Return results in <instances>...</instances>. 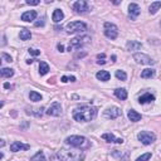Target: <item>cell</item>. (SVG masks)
Here are the masks:
<instances>
[{
	"instance_id": "6da1fadb",
	"label": "cell",
	"mask_w": 161,
	"mask_h": 161,
	"mask_svg": "<svg viewBox=\"0 0 161 161\" xmlns=\"http://www.w3.org/2000/svg\"><path fill=\"white\" fill-rule=\"evenodd\" d=\"M97 116V108L91 106H82L73 111V118L77 122H88Z\"/></svg>"
},
{
	"instance_id": "7a4b0ae2",
	"label": "cell",
	"mask_w": 161,
	"mask_h": 161,
	"mask_svg": "<svg viewBox=\"0 0 161 161\" xmlns=\"http://www.w3.org/2000/svg\"><path fill=\"white\" fill-rule=\"evenodd\" d=\"M57 157L61 161H82L84 160V154L83 151L61 149L57 152Z\"/></svg>"
},
{
	"instance_id": "3957f363",
	"label": "cell",
	"mask_w": 161,
	"mask_h": 161,
	"mask_svg": "<svg viewBox=\"0 0 161 161\" xmlns=\"http://www.w3.org/2000/svg\"><path fill=\"white\" fill-rule=\"evenodd\" d=\"M65 143L69 146H73V147H89V142L86 137L83 136H78V135H73V136H69L65 139Z\"/></svg>"
},
{
	"instance_id": "277c9868",
	"label": "cell",
	"mask_w": 161,
	"mask_h": 161,
	"mask_svg": "<svg viewBox=\"0 0 161 161\" xmlns=\"http://www.w3.org/2000/svg\"><path fill=\"white\" fill-rule=\"evenodd\" d=\"M89 40H91V38H89L88 35H82V37L79 35V37H75V38H73V39L71 40L69 47H68V50L71 52V50H73V49H79V48H82L83 45L88 44Z\"/></svg>"
},
{
	"instance_id": "5b68a950",
	"label": "cell",
	"mask_w": 161,
	"mask_h": 161,
	"mask_svg": "<svg viewBox=\"0 0 161 161\" xmlns=\"http://www.w3.org/2000/svg\"><path fill=\"white\" fill-rule=\"evenodd\" d=\"M137 139L143 145H151V143H154L155 140H156V136L154 132H150V131H141L139 132L137 135Z\"/></svg>"
},
{
	"instance_id": "8992f818",
	"label": "cell",
	"mask_w": 161,
	"mask_h": 161,
	"mask_svg": "<svg viewBox=\"0 0 161 161\" xmlns=\"http://www.w3.org/2000/svg\"><path fill=\"white\" fill-rule=\"evenodd\" d=\"M87 30V24L83 22H71L67 25V32L69 33H83Z\"/></svg>"
},
{
	"instance_id": "52a82bcc",
	"label": "cell",
	"mask_w": 161,
	"mask_h": 161,
	"mask_svg": "<svg viewBox=\"0 0 161 161\" xmlns=\"http://www.w3.org/2000/svg\"><path fill=\"white\" fill-rule=\"evenodd\" d=\"M105 35L108 38V39H116L117 35H118V28L113 23H109V22H106L105 25Z\"/></svg>"
},
{
	"instance_id": "ba28073f",
	"label": "cell",
	"mask_w": 161,
	"mask_h": 161,
	"mask_svg": "<svg viewBox=\"0 0 161 161\" xmlns=\"http://www.w3.org/2000/svg\"><path fill=\"white\" fill-rule=\"evenodd\" d=\"M133 59L136 61V63L139 64H143V65H151L155 64V61L152 58H150L147 54L145 53H135L133 54Z\"/></svg>"
},
{
	"instance_id": "9c48e42d",
	"label": "cell",
	"mask_w": 161,
	"mask_h": 161,
	"mask_svg": "<svg viewBox=\"0 0 161 161\" xmlns=\"http://www.w3.org/2000/svg\"><path fill=\"white\" fill-rule=\"evenodd\" d=\"M47 115L52 117H58L62 115V106L59 102H53L47 109Z\"/></svg>"
},
{
	"instance_id": "30bf717a",
	"label": "cell",
	"mask_w": 161,
	"mask_h": 161,
	"mask_svg": "<svg viewBox=\"0 0 161 161\" xmlns=\"http://www.w3.org/2000/svg\"><path fill=\"white\" fill-rule=\"evenodd\" d=\"M73 10L77 13V14H83V13H87L89 10V6L88 3L84 2V0H78L73 4Z\"/></svg>"
},
{
	"instance_id": "8fae6325",
	"label": "cell",
	"mask_w": 161,
	"mask_h": 161,
	"mask_svg": "<svg viewBox=\"0 0 161 161\" xmlns=\"http://www.w3.org/2000/svg\"><path fill=\"white\" fill-rule=\"evenodd\" d=\"M121 109L118 108V107H109V108H107L106 111H105V117H107V118H111V120H115V118H117V117H120L121 116Z\"/></svg>"
},
{
	"instance_id": "7c38bea8",
	"label": "cell",
	"mask_w": 161,
	"mask_h": 161,
	"mask_svg": "<svg viewBox=\"0 0 161 161\" xmlns=\"http://www.w3.org/2000/svg\"><path fill=\"white\" fill-rule=\"evenodd\" d=\"M140 12H141V9H140L139 4L131 3V4L129 5V16L131 18V20H135V19H136L137 16L140 15Z\"/></svg>"
},
{
	"instance_id": "4fadbf2b",
	"label": "cell",
	"mask_w": 161,
	"mask_h": 161,
	"mask_svg": "<svg viewBox=\"0 0 161 161\" xmlns=\"http://www.w3.org/2000/svg\"><path fill=\"white\" fill-rule=\"evenodd\" d=\"M30 146L25 145V143H22L20 141H15L10 145V151L13 152H18V151H23V150H29Z\"/></svg>"
},
{
	"instance_id": "5bb4252c",
	"label": "cell",
	"mask_w": 161,
	"mask_h": 161,
	"mask_svg": "<svg viewBox=\"0 0 161 161\" xmlns=\"http://www.w3.org/2000/svg\"><path fill=\"white\" fill-rule=\"evenodd\" d=\"M102 139L109 143H123V139H116L115 135L108 132V133H103L102 135Z\"/></svg>"
},
{
	"instance_id": "9a60e30c",
	"label": "cell",
	"mask_w": 161,
	"mask_h": 161,
	"mask_svg": "<svg viewBox=\"0 0 161 161\" xmlns=\"http://www.w3.org/2000/svg\"><path fill=\"white\" fill-rule=\"evenodd\" d=\"M155 101V96L151 95V93H145L139 98V103L140 105H146V103H151Z\"/></svg>"
},
{
	"instance_id": "2e32d148",
	"label": "cell",
	"mask_w": 161,
	"mask_h": 161,
	"mask_svg": "<svg viewBox=\"0 0 161 161\" xmlns=\"http://www.w3.org/2000/svg\"><path fill=\"white\" fill-rule=\"evenodd\" d=\"M37 19V12L35 10H29V12H25L22 15V20L23 22H33Z\"/></svg>"
},
{
	"instance_id": "e0dca14e",
	"label": "cell",
	"mask_w": 161,
	"mask_h": 161,
	"mask_svg": "<svg viewBox=\"0 0 161 161\" xmlns=\"http://www.w3.org/2000/svg\"><path fill=\"white\" fill-rule=\"evenodd\" d=\"M141 47H142V44L140 43V42H136V40H129L127 42V44H126V48H127V50H139V49H141Z\"/></svg>"
},
{
	"instance_id": "ac0fdd59",
	"label": "cell",
	"mask_w": 161,
	"mask_h": 161,
	"mask_svg": "<svg viewBox=\"0 0 161 161\" xmlns=\"http://www.w3.org/2000/svg\"><path fill=\"white\" fill-rule=\"evenodd\" d=\"M127 117H129V120L131 122H139L141 120V115L135 111V109H130V111L127 112Z\"/></svg>"
},
{
	"instance_id": "d6986e66",
	"label": "cell",
	"mask_w": 161,
	"mask_h": 161,
	"mask_svg": "<svg viewBox=\"0 0 161 161\" xmlns=\"http://www.w3.org/2000/svg\"><path fill=\"white\" fill-rule=\"evenodd\" d=\"M96 77L101 82H107V81H109V78H111V74H109V72H107V71H99V72H97Z\"/></svg>"
},
{
	"instance_id": "ffe728a7",
	"label": "cell",
	"mask_w": 161,
	"mask_h": 161,
	"mask_svg": "<svg viewBox=\"0 0 161 161\" xmlns=\"http://www.w3.org/2000/svg\"><path fill=\"white\" fill-rule=\"evenodd\" d=\"M64 18V13L61 10V9H55L54 13H53V16H52V19L54 23H59L61 20H63Z\"/></svg>"
},
{
	"instance_id": "44dd1931",
	"label": "cell",
	"mask_w": 161,
	"mask_h": 161,
	"mask_svg": "<svg viewBox=\"0 0 161 161\" xmlns=\"http://www.w3.org/2000/svg\"><path fill=\"white\" fill-rule=\"evenodd\" d=\"M115 96L118 98V99H121V101H125L127 98V91L125 88H117L115 89Z\"/></svg>"
},
{
	"instance_id": "7402d4cb",
	"label": "cell",
	"mask_w": 161,
	"mask_h": 161,
	"mask_svg": "<svg viewBox=\"0 0 161 161\" xmlns=\"http://www.w3.org/2000/svg\"><path fill=\"white\" fill-rule=\"evenodd\" d=\"M0 75H2L3 78H10V77H13L14 75V69H12V68H2L0 69Z\"/></svg>"
},
{
	"instance_id": "603a6c76",
	"label": "cell",
	"mask_w": 161,
	"mask_h": 161,
	"mask_svg": "<svg viewBox=\"0 0 161 161\" xmlns=\"http://www.w3.org/2000/svg\"><path fill=\"white\" fill-rule=\"evenodd\" d=\"M19 38H20L22 40H29V39L32 38L30 30H28V29H22V30L19 32Z\"/></svg>"
},
{
	"instance_id": "cb8c5ba5",
	"label": "cell",
	"mask_w": 161,
	"mask_h": 161,
	"mask_svg": "<svg viewBox=\"0 0 161 161\" xmlns=\"http://www.w3.org/2000/svg\"><path fill=\"white\" fill-rule=\"evenodd\" d=\"M161 8V2H155V3H151V5H150V8H149V12H150V14H156L157 13V10Z\"/></svg>"
},
{
	"instance_id": "d4e9b609",
	"label": "cell",
	"mask_w": 161,
	"mask_h": 161,
	"mask_svg": "<svg viewBox=\"0 0 161 161\" xmlns=\"http://www.w3.org/2000/svg\"><path fill=\"white\" fill-rule=\"evenodd\" d=\"M141 77H142V78H152V77H155V71L151 69V68L143 69V71L141 72Z\"/></svg>"
},
{
	"instance_id": "484cf974",
	"label": "cell",
	"mask_w": 161,
	"mask_h": 161,
	"mask_svg": "<svg viewBox=\"0 0 161 161\" xmlns=\"http://www.w3.org/2000/svg\"><path fill=\"white\" fill-rule=\"evenodd\" d=\"M48 72H49V65H48V63L40 62L39 63V73H40V75H45Z\"/></svg>"
},
{
	"instance_id": "4316f807",
	"label": "cell",
	"mask_w": 161,
	"mask_h": 161,
	"mask_svg": "<svg viewBox=\"0 0 161 161\" xmlns=\"http://www.w3.org/2000/svg\"><path fill=\"white\" fill-rule=\"evenodd\" d=\"M29 98H30V101H33V102H38V101H42V95L35 91H32L29 93Z\"/></svg>"
},
{
	"instance_id": "83f0119b",
	"label": "cell",
	"mask_w": 161,
	"mask_h": 161,
	"mask_svg": "<svg viewBox=\"0 0 161 161\" xmlns=\"http://www.w3.org/2000/svg\"><path fill=\"white\" fill-rule=\"evenodd\" d=\"M30 161H47V159H45L44 154H43V151H39V152H37V154L32 157Z\"/></svg>"
},
{
	"instance_id": "f1b7e54d",
	"label": "cell",
	"mask_w": 161,
	"mask_h": 161,
	"mask_svg": "<svg viewBox=\"0 0 161 161\" xmlns=\"http://www.w3.org/2000/svg\"><path fill=\"white\" fill-rule=\"evenodd\" d=\"M116 78L117 79H120V81H126L127 79V74H126V72L125 71H121V69H118V71H116Z\"/></svg>"
},
{
	"instance_id": "f546056e",
	"label": "cell",
	"mask_w": 161,
	"mask_h": 161,
	"mask_svg": "<svg viewBox=\"0 0 161 161\" xmlns=\"http://www.w3.org/2000/svg\"><path fill=\"white\" fill-rule=\"evenodd\" d=\"M150 159H151V152H146V154H143L140 157H137L136 161H149Z\"/></svg>"
},
{
	"instance_id": "4dcf8cb0",
	"label": "cell",
	"mask_w": 161,
	"mask_h": 161,
	"mask_svg": "<svg viewBox=\"0 0 161 161\" xmlns=\"http://www.w3.org/2000/svg\"><path fill=\"white\" fill-rule=\"evenodd\" d=\"M75 82V77H74V75H69V77H68V75H63V77H62V82L63 83H67V82Z\"/></svg>"
},
{
	"instance_id": "1f68e13d",
	"label": "cell",
	"mask_w": 161,
	"mask_h": 161,
	"mask_svg": "<svg viewBox=\"0 0 161 161\" xmlns=\"http://www.w3.org/2000/svg\"><path fill=\"white\" fill-rule=\"evenodd\" d=\"M2 58H3V61L4 62H8V63H12L13 62V58L9 55V54H6V53H2Z\"/></svg>"
},
{
	"instance_id": "d6a6232c",
	"label": "cell",
	"mask_w": 161,
	"mask_h": 161,
	"mask_svg": "<svg viewBox=\"0 0 161 161\" xmlns=\"http://www.w3.org/2000/svg\"><path fill=\"white\" fill-rule=\"evenodd\" d=\"M28 52H29L32 55H34V57H37V55H39V54H40V50H38V49H33V48L28 49Z\"/></svg>"
},
{
	"instance_id": "836d02e7",
	"label": "cell",
	"mask_w": 161,
	"mask_h": 161,
	"mask_svg": "<svg viewBox=\"0 0 161 161\" xmlns=\"http://www.w3.org/2000/svg\"><path fill=\"white\" fill-rule=\"evenodd\" d=\"M43 111H44V108H43V107L37 108V109H35V112L33 113V115H34V116H37V117H40L42 115H43Z\"/></svg>"
},
{
	"instance_id": "e575fe53",
	"label": "cell",
	"mask_w": 161,
	"mask_h": 161,
	"mask_svg": "<svg viewBox=\"0 0 161 161\" xmlns=\"http://www.w3.org/2000/svg\"><path fill=\"white\" fill-rule=\"evenodd\" d=\"M27 4L35 6V5H39L40 4V0H27Z\"/></svg>"
},
{
	"instance_id": "d590c367",
	"label": "cell",
	"mask_w": 161,
	"mask_h": 161,
	"mask_svg": "<svg viewBox=\"0 0 161 161\" xmlns=\"http://www.w3.org/2000/svg\"><path fill=\"white\" fill-rule=\"evenodd\" d=\"M44 24H45V22H44V19H43V18H42V19H39L38 22H35V23H34V25H35V27H43Z\"/></svg>"
},
{
	"instance_id": "8d00e7d4",
	"label": "cell",
	"mask_w": 161,
	"mask_h": 161,
	"mask_svg": "<svg viewBox=\"0 0 161 161\" xmlns=\"http://www.w3.org/2000/svg\"><path fill=\"white\" fill-rule=\"evenodd\" d=\"M87 55V53L86 52H78V53H75V58H83V57H86Z\"/></svg>"
},
{
	"instance_id": "74e56055",
	"label": "cell",
	"mask_w": 161,
	"mask_h": 161,
	"mask_svg": "<svg viewBox=\"0 0 161 161\" xmlns=\"http://www.w3.org/2000/svg\"><path fill=\"white\" fill-rule=\"evenodd\" d=\"M57 47H58V50H59V52H64V45H63V44L59 43Z\"/></svg>"
},
{
	"instance_id": "f35d334b",
	"label": "cell",
	"mask_w": 161,
	"mask_h": 161,
	"mask_svg": "<svg viewBox=\"0 0 161 161\" xmlns=\"http://www.w3.org/2000/svg\"><path fill=\"white\" fill-rule=\"evenodd\" d=\"M105 57H106V54H105V53H101V54H98V55H97V58H98V59H102V61L105 59Z\"/></svg>"
},
{
	"instance_id": "ab89813d",
	"label": "cell",
	"mask_w": 161,
	"mask_h": 161,
	"mask_svg": "<svg viewBox=\"0 0 161 161\" xmlns=\"http://www.w3.org/2000/svg\"><path fill=\"white\" fill-rule=\"evenodd\" d=\"M106 63V61L103 59V61H97V64H105Z\"/></svg>"
},
{
	"instance_id": "60d3db41",
	"label": "cell",
	"mask_w": 161,
	"mask_h": 161,
	"mask_svg": "<svg viewBox=\"0 0 161 161\" xmlns=\"http://www.w3.org/2000/svg\"><path fill=\"white\" fill-rule=\"evenodd\" d=\"M4 88H10V84L9 83H4Z\"/></svg>"
},
{
	"instance_id": "b9f144b4",
	"label": "cell",
	"mask_w": 161,
	"mask_h": 161,
	"mask_svg": "<svg viewBox=\"0 0 161 161\" xmlns=\"http://www.w3.org/2000/svg\"><path fill=\"white\" fill-rule=\"evenodd\" d=\"M0 141H2V142H0V146H2V147H3V146L5 145V141H4V140H0Z\"/></svg>"
},
{
	"instance_id": "7bdbcfd3",
	"label": "cell",
	"mask_w": 161,
	"mask_h": 161,
	"mask_svg": "<svg viewBox=\"0 0 161 161\" xmlns=\"http://www.w3.org/2000/svg\"><path fill=\"white\" fill-rule=\"evenodd\" d=\"M120 3H121V2H118V0H115V2H113V4H115V5H118Z\"/></svg>"
},
{
	"instance_id": "ee69618b",
	"label": "cell",
	"mask_w": 161,
	"mask_h": 161,
	"mask_svg": "<svg viewBox=\"0 0 161 161\" xmlns=\"http://www.w3.org/2000/svg\"><path fill=\"white\" fill-rule=\"evenodd\" d=\"M27 63H28V64H32V63H33V59H28Z\"/></svg>"
},
{
	"instance_id": "f6af8a7d",
	"label": "cell",
	"mask_w": 161,
	"mask_h": 161,
	"mask_svg": "<svg viewBox=\"0 0 161 161\" xmlns=\"http://www.w3.org/2000/svg\"><path fill=\"white\" fill-rule=\"evenodd\" d=\"M112 62H116V55H112Z\"/></svg>"
},
{
	"instance_id": "bcb514c9",
	"label": "cell",
	"mask_w": 161,
	"mask_h": 161,
	"mask_svg": "<svg viewBox=\"0 0 161 161\" xmlns=\"http://www.w3.org/2000/svg\"><path fill=\"white\" fill-rule=\"evenodd\" d=\"M160 27H161V22H160Z\"/></svg>"
}]
</instances>
